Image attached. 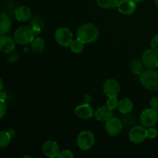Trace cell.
Wrapping results in <instances>:
<instances>
[{"label": "cell", "instance_id": "cell-1", "mask_svg": "<svg viewBox=\"0 0 158 158\" xmlns=\"http://www.w3.org/2000/svg\"><path fill=\"white\" fill-rule=\"evenodd\" d=\"M100 31L98 28L92 23L83 24L78 28L77 37L84 43H91L98 39Z\"/></svg>", "mask_w": 158, "mask_h": 158}, {"label": "cell", "instance_id": "cell-2", "mask_svg": "<svg viewBox=\"0 0 158 158\" xmlns=\"http://www.w3.org/2000/svg\"><path fill=\"white\" fill-rule=\"evenodd\" d=\"M140 83L148 90H158V71L148 69L140 75Z\"/></svg>", "mask_w": 158, "mask_h": 158}, {"label": "cell", "instance_id": "cell-3", "mask_svg": "<svg viewBox=\"0 0 158 158\" xmlns=\"http://www.w3.org/2000/svg\"><path fill=\"white\" fill-rule=\"evenodd\" d=\"M35 36L33 29L29 26H21L14 32V40L19 45H26L31 43Z\"/></svg>", "mask_w": 158, "mask_h": 158}, {"label": "cell", "instance_id": "cell-4", "mask_svg": "<svg viewBox=\"0 0 158 158\" xmlns=\"http://www.w3.org/2000/svg\"><path fill=\"white\" fill-rule=\"evenodd\" d=\"M95 143V137L93 132L89 131H83L80 133L77 139V146L83 151L90 149Z\"/></svg>", "mask_w": 158, "mask_h": 158}, {"label": "cell", "instance_id": "cell-5", "mask_svg": "<svg viewBox=\"0 0 158 158\" xmlns=\"http://www.w3.org/2000/svg\"><path fill=\"white\" fill-rule=\"evenodd\" d=\"M55 40L61 46L68 47L73 42V34L68 28H59L55 32Z\"/></svg>", "mask_w": 158, "mask_h": 158}, {"label": "cell", "instance_id": "cell-6", "mask_svg": "<svg viewBox=\"0 0 158 158\" xmlns=\"http://www.w3.org/2000/svg\"><path fill=\"white\" fill-rule=\"evenodd\" d=\"M141 61L148 69H156L158 67V52L153 49H147L142 54Z\"/></svg>", "mask_w": 158, "mask_h": 158}, {"label": "cell", "instance_id": "cell-7", "mask_svg": "<svg viewBox=\"0 0 158 158\" xmlns=\"http://www.w3.org/2000/svg\"><path fill=\"white\" fill-rule=\"evenodd\" d=\"M123 129V122L117 117H111L106 121L105 130L106 133L111 137H115L119 135Z\"/></svg>", "mask_w": 158, "mask_h": 158}, {"label": "cell", "instance_id": "cell-8", "mask_svg": "<svg viewBox=\"0 0 158 158\" xmlns=\"http://www.w3.org/2000/svg\"><path fill=\"white\" fill-rule=\"evenodd\" d=\"M140 120L143 127L154 126L158 121V112L154 109H146L140 114Z\"/></svg>", "mask_w": 158, "mask_h": 158}, {"label": "cell", "instance_id": "cell-9", "mask_svg": "<svg viewBox=\"0 0 158 158\" xmlns=\"http://www.w3.org/2000/svg\"><path fill=\"white\" fill-rule=\"evenodd\" d=\"M129 140L134 143H140L144 141L148 137L147 130L143 126L133 127L128 134Z\"/></svg>", "mask_w": 158, "mask_h": 158}, {"label": "cell", "instance_id": "cell-10", "mask_svg": "<svg viewBox=\"0 0 158 158\" xmlns=\"http://www.w3.org/2000/svg\"><path fill=\"white\" fill-rule=\"evenodd\" d=\"M43 153L49 158L58 157L60 153V148L58 143L54 140H47L45 142L42 147Z\"/></svg>", "mask_w": 158, "mask_h": 158}, {"label": "cell", "instance_id": "cell-11", "mask_svg": "<svg viewBox=\"0 0 158 158\" xmlns=\"http://www.w3.org/2000/svg\"><path fill=\"white\" fill-rule=\"evenodd\" d=\"M120 91V84L114 79H108L103 84V92L107 97H117Z\"/></svg>", "mask_w": 158, "mask_h": 158}, {"label": "cell", "instance_id": "cell-12", "mask_svg": "<svg viewBox=\"0 0 158 158\" xmlns=\"http://www.w3.org/2000/svg\"><path fill=\"white\" fill-rule=\"evenodd\" d=\"M75 114L79 118L83 120H89L94 115V111L90 104L85 103L76 107Z\"/></svg>", "mask_w": 158, "mask_h": 158}, {"label": "cell", "instance_id": "cell-13", "mask_svg": "<svg viewBox=\"0 0 158 158\" xmlns=\"http://www.w3.org/2000/svg\"><path fill=\"white\" fill-rule=\"evenodd\" d=\"M117 8L123 15H131L137 9V4L134 0H120Z\"/></svg>", "mask_w": 158, "mask_h": 158}, {"label": "cell", "instance_id": "cell-14", "mask_svg": "<svg viewBox=\"0 0 158 158\" xmlns=\"http://www.w3.org/2000/svg\"><path fill=\"white\" fill-rule=\"evenodd\" d=\"M15 41L8 35L0 37V50L4 53H10L15 49Z\"/></svg>", "mask_w": 158, "mask_h": 158}, {"label": "cell", "instance_id": "cell-15", "mask_svg": "<svg viewBox=\"0 0 158 158\" xmlns=\"http://www.w3.org/2000/svg\"><path fill=\"white\" fill-rule=\"evenodd\" d=\"M113 109L110 108L107 106H103L101 107H99L94 113L96 119L99 121H107L109 119L113 117Z\"/></svg>", "mask_w": 158, "mask_h": 158}, {"label": "cell", "instance_id": "cell-16", "mask_svg": "<svg viewBox=\"0 0 158 158\" xmlns=\"http://www.w3.org/2000/svg\"><path fill=\"white\" fill-rule=\"evenodd\" d=\"M15 16L19 22H26L31 18V10L28 6H21L15 11Z\"/></svg>", "mask_w": 158, "mask_h": 158}, {"label": "cell", "instance_id": "cell-17", "mask_svg": "<svg viewBox=\"0 0 158 158\" xmlns=\"http://www.w3.org/2000/svg\"><path fill=\"white\" fill-rule=\"evenodd\" d=\"M12 22L5 12L1 13V23H0V35H5L10 31Z\"/></svg>", "mask_w": 158, "mask_h": 158}, {"label": "cell", "instance_id": "cell-18", "mask_svg": "<svg viewBox=\"0 0 158 158\" xmlns=\"http://www.w3.org/2000/svg\"><path fill=\"white\" fill-rule=\"evenodd\" d=\"M133 106H134V104L129 98L126 97V98L122 99L119 101L118 110L123 114H130L132 110Z\"/></svg>", "mask_w": 158, "mask_h": 158}, {"label": "cell", "instance_id": "cell-19", "mask_svg": "<svg viewBox=\"0 0 158 158\" xmlns=\"http://www.w3.org/2000/svg\"><path fill=\"white\" fill-rule=\"evenodd\" d=\"M31 48L35 53H41L45 48V42L41 37H37L31 43Z\"/></svg>", "mask_w": 158, "mask_h": 158}, {"label": "cell", "instance_id": "cell-20", "mask_svg": "<svg viewBox=\"0 0 158 158\" xmlns=\"http://www.w3.org/2000/svg\"><path fill=\"white\" fill-rule=\"evenodd\" d=\"M143 63L137 59H134L130 63V69L134 75H141L143 72Z\"/></svg>", "mask_w": 158, "mask_h": 158}, {"label": "cell", "instance_id": "cell-21", "mask_svg": "<svg viewBox=\"0 0 158 158\" xmlns=\"http://www.w3.org/2000/svg\"><path fill=\"white\" fill-rule=\"evenodd\" d=\"M120 0H97V3L103 9H114L117 7Z\"/></svg>", "mask_w": 158, "mask_h": 158}, {"label": "cell", "instance_id": "cell-22", "mask_svg": "<svg viewBox=\"0 0 158 158\" xmlns=\"http://www.w3.org/2000/svg\"><path fill=\"white\" fill-rule=\"evenodd\" d=\"M12 135L8 131H1L0 132V148H6L10 143Z\"/></svg>", "mask_w": 158, "mask_h": 158}, {"label": "cell", "instance_id": "cell-23", "mask_svg": "<svg viewBox=\"0 0 158 158\" xmlns=\"http://www.w3.org/2000/svg\"><path fill=\"white\" fill-rule=\"evenodd\" d=\"M85 43L80 40L79 39L76 40H73L72 43L70 44V49L73 53H80L83 51Z\"/></svg>", "mask_w": 158, "mask_h": 158}, {"label": "cell", "instance_id": "cell-24", "mask_svg": "<svg viewBox=\"0 0 158 158\" xmlns=\"http://www.w3.org/2000/svg\"><path fill=\"white\" fill-rule=\"evenodd\" d=\"M119 100H117V97H108L107 100H106V106H109L111 109L114 110L117 107H118Z\"/></svg>", "mask_w": 158, "mask_h": 158}, {"label": "cell", "instance_id": "cell-25", "mask_svg": "<svg viewBox=\"0 0 158 158\" xmlns=\"http://www.w3.org/2000/svg\"><path fill=\"white\" fill-rule=\"evenodd\" d=\"M147 134H148V138L154 139L157 137L158 131L154 127H150L147 130Z\"/></svg>", "mask_w": 158, "mask_h": 158}, {"label": "cell", "instance_id": "cell-26", "mask_svg": "<svg viewBox=\"0 0 158 158\" xmlns=\"http://www.w3.org/2000/svg\"><path fill=\"white\" fill-rule=\"evenodd\" d=\"M73 157L74 154L69 150H63V151H60L58 155L59 158H73Z\"/></svg>", "mask_w": 158, "mask_h": 158}, {"label": "cell", "instance_id": "cell-27", "mask_svg": "<svg viewBox=\"0 0 158 158\" xmlns=\"http://www.w3.org/2000/svg\"><path fill=\"white\" fill-rule=\"evenodd\" d=\"M151 46L153 49H154L156 52H158V34L152 39L151 42Z\"/></svg>", "mask_w": 158, "mask_h": 158}, {"label": "cell", "instance_id": "cell-28", "mask_svg": "<svg viewBox=\"0 0 158 158\" xmlns=\"http://www.w3.org/2000/svg\"><path fill=\"white\" fill-rule=\"evenodd\" d=\"M0 113H1V115H0V117L2 118L6 114V109H7V106H6V104L5 103V101H2L0 100Z\"/></svg>", "mask_w": 158, "mask_h": 158}, {"label": "cell", "instance_id": "cell-29", "mask_svg": "<svg viewBox=\"0 0 158 158\" xmlns=\"http://www.w3.org/2000/svg\"><path fill=\"white\" fill-rule=\"evenodd\" d=\"M150 105L151 108L158 112V97H153L150 101Z\"/></svg>", "mask_w": 158, "mask_h": 158}, {"label": "cell", "instance_id": "cell-30", "mask_svg": "<svg viewBox=\"0 0 158 158\" xmlns=\"http://www.w3.org/2000/svg\"><path fill=\"white\" fill-rule=\"evenodd\" d=\"M6 98H7V94H6V93L2 91L1 94H0V100H2V101H5V100H6Z\"/></svg>", "mask_w": 158, "mask_h": 158}, {"label": "cell", "instance_id": "cell-31", "mask_svg": "<svg viewBox=\"0 0 158 158\" xmlns=\"http://www.w3.org/2000/svg\"><path fill=\"white\" fill-rule=\"evenodd\" d=\"M1 91H2V89H3V81H2V80H1Z\"/></svg>", "mask_w": 158, "mask_h": 158}, {"label": "cell", "instance_id": "cell-32", "mask_svg": "<svg viewBox=\"0 0 158 158\" xmlns=\"http://www.w3.org/2000/svg\"><path fill=\"white\" fill-rule=\"evenodd\" d=\"M134 1H135L136 2H141L145 1V0H134Z\"/></svg>", "mask_w": 158, "mask_h": 158}, {"label": "cell", "instance_id": "cell-33", "mask_svg": "<svg viewBox=\"0 0 158 158\" xmlns=\"http://www.w3.org/2000/svg\"><path fill=\"white\" fill-rule=\"evenodd\" d=\"M155 4H156V6H157V8L158 9V0H155Z\"/></svg>", "mask_w": 158, "mask_h": 158}]
</instances>
